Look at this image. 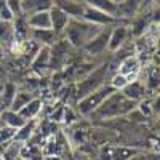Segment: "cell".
<instances>
[{"label": "cell", "instance_id": "1", "mask_svg": "<svg viewBox=\"0 0 160 160\" xmlns=\"http://www.w3.org/2000/svg\"><path fill=\"white\" fill-rule=\"evenodd\" d=\"M136 104L138 102L128 99L122 91L114 90L90 117L93 120H115L120 117H127L136 108Z\"/></svg>", "mask_w": 160, "mask_h": 160}, {"label": "cell", "instance_id": "2", "mask_svg": "<svg viewBox=\"0 0 160 160\" xmlns=\"http://www.w3.org/2000/svg\"><path fill=\"white\" fill-rule=\"evenodd\" d=\"M102 28L96 24H91L85 19H74L71 18L66 29L62 32L61 37H64L69 42V45L72 48H80L82 50L83 45L88 42L90 38H93Z\"/></svg>", "mask_w": 160, "mask_h": 160}, {"label": "cell", "instance_id": "3", "mask_svg": "<svg viewBox=\"0 0 160 160\" xmlns=\"http://www.w3.org/2000/svg\"><path fill=\"white\" fill-rule=\"evenodd\" d=\"M108 77H109V64H101V66H96L93 68L85 77H82L77 82L75 85V98L77 101L80 98H83L88 93L98 90L99 87L106 85L108 82Z\"/></svg>", "mask_w": 160, "mask_h": 160}, {"label": "cell", "instance_id": "4", "mask_svg": "<svg viewBox=\"0 0 160 160\" xmlns=\"http://www.w3.org/2000/svg\"><path fill=\"white\" fill-rule=\"evenodd\" d=\"M112 91H114V88H112L109 83L99 87L98 90L88 93V95H85L83 98H80V99L77 101V104H75V111L78 112L80 117H83V118L90 117V115L102 104V101L108 98Z\"/></svg>", "mask_w": 160, "mask_h": 160}, {"label": "cell", "instance_id": "5", "mask_svg": "<svg viewBox=\"0 0 160 160\" xmlns=\"http://www.w3.org/2000/svg\"><path fill=\"white\" fill-rule=\"evenodd\" d=\"M112 26H106L102 28L95 37L90 38L88 42L83 45L82 51H85L90 56H99L104 51H108V42H109V34H111Z\"/></svg>", "mask_w": 160, "mask_h": 160}, {"label": "cell", "instance_id": "6", "mask_svg": "<svg viewBox=\"0 0 160 160\" xmlns=\"http://www.w3.org/2000/svg\"><path fill=\"white\" fill-rule=\"evenodd\" d=\"M83 118V117H82ZM80 118L74 125H71V133H69V139L74 146L80 148V146H83L87 142H90V135H91V127L88 122H83V120Z\"/></svg>", "mask_w": 160, "mask_h": 160}, {"label": "cell", "instance_id": "7", "mask_svg": "<svg viewBox=\"0 0 160 160\" xmlns=\"http://www.w3.org/2000/svg\"><path fill=\"white\" fill-rule=\"evenodd\" d=\"M144 7V0H122L117 3L115 18L117 21H125L135 18Z\"/></svg>", "mask_w": 160, "mask_h": 160}, {"label": "cell", "instance_id": "8", "mask_svg": "<svg viewBox=\"0 0 160 160\" xmlns=\"http://www.w3.org/2000/svg\"><path fill=\"white\" fill-rule=\"evenodd\" d=\"M82 19L91 22V24H96V26H101V28H106V26H114L120 21H117L115 16L112 15H108L101 10H96V8H91V7H87L83 8V16Z\"/></svg>", "mask_w": 160, "mask_h": 160}, {"label": "cell", "instance_id": "9", "mask_svg": "<svg viewBox=\"0 0 160 160\" xmlns=\"http://www.w3.org/2000/svg\"><path fill=\"white\" fill-rule=\"evenodd\" d=\"M130 31H128V26L125 24H114L111 28V34H109V42H108V51H118L122 50L125 42H127V37H128Z\"/></svg>", "mask_w": 160, "mask_h": 160}, {"label": "cell", "instance_id": "10", "mask_svg": "<svg viewBox=\"0 0 160 160\" xmlns=\"http://www.w3.org/2000/svg\"><path fill=\"white\" fill-rule=\"evenodd\" d=\"M53 5L62 10L69 18L74 19H82L83 16V8L85 5L80 0H53Z\"/></svg>", "mask_w": 160, "mask_h": 160}, {"label": "cell", "instance_id": "11", "mask_svg": "<svg viewBox=\"0 0 160 160\" xmlns=\"http://www.w3.org/2000/svg\"><path fill=\"white\" fill-rule=\"evenodd\" d=\"M48 13H50V24H51L53 32H55L58 37H61L71 18L66 15L62 10H59V8L55 7V5H53V7L48 10Z\"/></svg>", "mask_w": 160, "mask_h": 160}, {"label": "cell", "instance_id": "12", "mask_svg": "<svg viewBox=\"0 0 160 160\" xmlns=\"http://www.w3.org/2000/svg\"><path fill=\"white\" fill-rule=\"evenodd\" d=\"M120 91H122L128 99L135 101V102H139L141 99L146 98V85H144L142 80H138V78L128 82Z\"/></svg>", "mask_w": 160, "mask_h": 160}, {"label": "cell", "instance_id": "13", "mask_svg": "<svg viewBox=\"0 0 160 160\" xmlns=\"http://www.w3.org/2000/svg\"><path fill=\"white\" fill-rule=\"evenodd\" d=\"M50 59H51L50 47H40V50L37 51V55L34 56V59L29 64L35 72L43 74L47 69H50Z\"/></svg>", "mask_w": 160, "mask_h": 160}, {"label": "cell", "instance_id": "14", "mask_svg": "<svg viewBox=\"0 0 160 160\" xmlns=\"http://www.w3.org/2000/svg\"><path fill=\"white\" fill-rule=\"evenodd\" d=\"M42 109H43V101L35 96L26 106H22V108L18 111V114L26 120V122H29V120H37V117L40 115V112H42Z\"/></svg>", "mask_w": 160, "mask_h": 160}, {"label": "cell", "instance_id": "15", "mask_svg": "<svg viewBox=\"0 0 160 160\" xmlns=\"http://www.w3.org/2000/svg\"><path fill=\"white\" fill-rule=\"evenodd\" d=\"M53 7V0H21L22 16H29L37 11H48Z\"/></svg>", "mask_w": 160, "mask_h": 160}, {"label": "cell", "instance_id": "16", "mask_svg": "<svg viewBox=\"0 0 160 160\" xmlns=\"http://www.w3.org/2000/svg\"><path fill=\"white\" fill-rule=\"evenodd\" d=\"M29 38L37 42L40 47H53L58 40V35L53 32V29H31Z\"/></svg>", "mask_w": 160, "mask_h": 160}, {"label": "cell", "instance_id": "17", "mask_svg": "<svg viewBox=\"0 0 160 160\" xmlns=\"http://www.w3.org/2000/svg\"><path fill=\"white\" fill-rule=\"evenodd\" d=\"M117 72L123 74L130 82L135 80L138 77V74H139V61H138V58L136 56H127L122 62H120Z\"/></svg>", "mask_w": 160, "mask_h": 160}, {"label": "cell", "instance_id": "18", "mask_svg": "<svg viewBox=\"0 0 160 160\" xmlns=\"http://www.w3.org/2000/svg\"><path fill=\"white\" fill-rule=\"evenodd\" d=\"M19 157L26 160H45L42 152V144H35L34 141H28L21 146Z\"/></svg>", "mask_w": 160, "mask_h": 160}, {"label": "cell", "instance_id": "19", "mask_svg": "<svg viewBox=\"0 0 160 160\" xmlns=\"http://www.w3.org/2000/svg\"><path fill=\"white\" fill-rule=\"evenodd\" d=\"M13 29H15V43H22L29 38L31 28L26 21V16L13 18Z\"/></svg>", "mask_w": 160, "mask_h": 160}, {"label": "cell", "instance_id": "20", "mask_svg": "<svg viewBox=\"0 0 160 160\" xmlns=\"http://www.w3.org/2000/svg\"><path fill=\"white\" fill-rule=\"evenodd\" d=\"M26 21H28L31 29H51L50 24V13L48 11H37L32 13V15L26 16Z\"/></svg>", "mask_w": 160, "mask_h": 160}, {"label": "cell", "instance_id": "21", "mask_svg": "<svg viewBox=\"0 0 160 160\" xmlns=\"http://www.w3.org/2000/svg\"><path fill=\"white\" fill-rule=\"evenodd\" d=\"M15 43V29H13V21L0 19V47L11 48Z\"/></svg>", "mask_w": 160, "mask_h": 160}, {"label": "cell", "instance_id": "22", "mask_svg": "<svg viewBox=\"0 0 160 160\" xmlns=\"http://www.w3.org/2000/svg\"><path fill=\"white\" fill-rule=\"evenodd\" d=\"M26 123V120L15 111L11 109H5L2 114H0V125H5V127H11V128H21Z\"/></svg>", "mask_w": 160, "mask_h": 160}, {"label": "cell", "instance_id": "23", "mask_svg": "<svg viewBox=\"0 0 160 160\" xmlns=\"http://www.w3.org/2000/svg\"><path fill=\"white\" fill-rule=\"evenodd\" d=\"M141 149L135 148V146H112V160H130L139 154Z\"/></svg>", "mask_w": 160, "mask_h": 160}, {"label": "cell", "instance_id": "24", "mask_svg": "<svg viewBox=\"0 0 160 160\" xmlns=\"http://www.w3.org/2000/svg\"><path fill=\"white\" fill-rule=\"evenodd\" d=\"M37 125H38V120H29L26 122L21 128L16 130V136H15V141H19V142H28L37 130Z\"/></svg>", "mask_w": 160, "mask_h": 160}, {"label": "cell", "instance_id": "25", "mask_svg": "<svg viewBox=\"0 0 160 160\" xmlns=\"http://www.w3.org/2000/svg\"><path fill=\"white\" fill-rule=\"evenodd\" d=\"M83 5L87 7H91V8H96V10H101L108 15H112L115 16V10H117V3L112 2V0H80Z\"/></svg>", "mask_w": 160, "mask_h": 160}, {"label": "cell", "instance_id": "26", "mask_svg": "<svg viewBox=\"0 0 160 160\" xmlns=\"http://www.w3.org/2000/svg\"><path fill=\"white\" fill-rule=\"evenodd\" d=\"M32 98H35L34 93H31V91H28V90H16L15 98H13V101H11V104H10L8 109L18 112V111L22 108V106H26Z\"/></svg>", "mask_w": 160, "mask_h": 160}, {"label": "cell", "instance_id": "27", "mask_svg": "<svg viewBox=\"0 0 160 160\" xmlns=\"http://www.w3.org/2000/svg\"><path fill=\"white\" fill-rule=\"evenodd\" d=\"M15 136H16V130L15 128L0 125V148L10 144L13 139H15Z\"/></svg>", "mask_w": 160, "mask_h": 160}, {"label": "cell", "instance_id": "28", "mask_svg": "<svg viewBox=\"0 0 160 160\" xmlns=\"http://www.w3.org/2000/svg\"><path fill=\"white\" fill-rule=\"evenodd\" d=\"M128 82H130V80H128L123 74L115 72V74L111 77V80H109V85H111L114 90H118V91H120V90H122V88H123Z\"/></svg>", "mask_w": 160, "mask_h": 160}, {"label": "cell", "instance_id": "29", "mask_svg": "<svg viewBox=\"0 0 160 160\" xmlns=\"http://www.w3.org/2000/svg\"><path fill=\"white\" fill-rule=\"evenodd\" d=\"M16 85L15 83H7L5 88H3V102H5V108L8 109L10 104L13 101V98H15V93H16Z\"/></svg>", "mask_w": 160, "mask_h": 160}, {"label": "cell", "instance_id": "30", "mask_svg": "<svg viewBox=\"0 0 160 160\" xmlns=\"http://www.w3.org/2000/svg\"><path fill=\"white\" fill-rule=\"evenodd\" d=\"M5 2H7L8 10L11 11L13 18L22 16V13H21V0H5Z\"/></svg>", "mask_w": 160, "mask_h": 160}, {"label": "cell", "instance_id": "31", "mask_svg": "<svg viewBox=\"0 0 160 160\" xmlns=\"http://www.w3.org/2000/svg\"><path fill=\"white\" fill-rule=\"evenodd\" d=\"M0 19H3V21H13V15H11V11L8 10L5 0H0Z\"/></svg>", "mask_w": 160, "mask_h": 160}, {"label": "cell", "instance_id": "32", "mask_svg": "<svg viewBox=\"0 0 160 160\" xmlns=\"http://www.w3.org/2000/svg\"><path fill=\"white\" fill-rule=\"evenodd\" d=\"M74 160H93V158H91L90 155L83 154V152L77 151V152H74Z\"/></svg>", "mask_w": 160, "mask_h": 160}, {"label": "cell", "instance_id": "33", "mask_svg": "<svg viewBox=\"0 0 160 160\" xmlns=\"http://www.w3.org/2000/svg\"><path fill=\"white\" fill-rule=\"evenodd\" d=\"M3 50H5L3 47H0V59H2V55H3Z\"/></svg>", "mask_w": 160, "mask_h": 160}, {"label": "cell", "instance_id": "34", "mask_svg": "<svg viewBox=\"0 0 160 160\" xmlns=\"http://www.w3.org/2000/svg\"><path fill=\"white\" fill-rule=\"evenodd\" d=\"M114 2H115V3H118V2H122V0H114Z\"/></svg>", "mask_w": 160, "mask_h": 160}, {"label": "cell", "instance_id": "35", "mask_svg": "<svg viewBox=\"0 0 160 160\" xmlns=\"http://www.w3.org/2000/svg\"><path fill=\"white\" fill-rule=\"evenodd\" d=\"M112 2H114V0H112Z\"/></svg>", "mask_w": 160, "mask_h": 160}]
</instances>
